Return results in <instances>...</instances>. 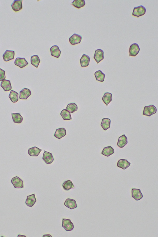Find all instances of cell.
<instances>
[{
  "label": "cell",
  "mask_w": 158,
  "mask_h": 237,
  "mask_svg": "<svg viewBox=\"0 0 158 237\" xmlns=\"http://www.w3.org/2000/svg\"><path fill=\"white\" fill-rule=\"evenodd\" d=\"M157 109L156 107L154 105H150L145 106L144 108L143 115L150 116L156 113Z\"/></svg>",
  "instance_id": "obj_1"
},
{
  "label": "cell",
  "mask_w": 158,
  "mask_h": 237,
  "mask_svg": "<svg viewBox=\"0 0 158 237\" xmlns=\"http://www.w3.org/2000/svg\"><path fill=\"white\" fill-rule=\"evenodd\" d=\"M146 12V9L142 5L134 8L132 15L134 17L138 18L144 15Z\"/></svg>",
  "instance_id": "obj_2"
},
{
  "label": "cell",
  "mask_w": 158,
  "mask_h": 237,
  "mask_svg": "<svg viewBox=\"0 0 158 237\" xmlns=\"http://www.w3.org/2000/svg\"><path fill=\"white\" fill-rule=\"evenodd\" d=\"M11 182L15 188L21 189L24 187L23 181L18 176L13 177Z\"/></svg>",
  "instance_id": "obj_3"
},
{
  "label": "cell",
  "mask_w": 158,
  "mask_h": 237,
  "mask_svg": "<svg viewBox=\"0 0 158 237\" xmlns=\"http://www.w3.org/2000/svg\"><path fill=\"white\" fill-rule=\"evenodd\" d=\"M140 49L139 45L137 43H133L129 48V56L135 57L138 54Z\"/></svg>",
  "instance_id": "obj_4"
},
{
  "label": "cell",
  "mask_w": 158,
  "mask_h": 237,
  "mask_svg": "<svg viewBox=\"0 0 158 237\" xmlns=\"http://www.w3.org/2000/svg\"><path fill=\"white\" fill-rule=\"evenodd\" d=\"M62 227L67 231H71L74 229V225L70 219H62Z\"/></svg>",
  "instance_id": "obj_5"
},
{
  "label": "cell",
  "mask_w": 158,
  "mask_h": 237,
  "mask_svg": "<svg viewBox=\"0 0 158 237\" xmlns=\"http://www.w3.org/2000/svg\"><path fill=\"white\" fill-rule=\"evenodd\" d=\"M81 39L82 37L81 36L74 34L70 37L69 41L71 44L74 45L80 43Z\"/></svg>",
  "instance_id": "obj_6"
},
{
  "label": "cell",
  "mask_w": 158,
  "mask_h": 237,
  "mask_svg": "<svg viewBox=\"0 0 158 237\" xmlns=\"http://www.w3.org/2000/svg\"><path fill=\"white\" fill-rule=\"evenodd\" d=\"M42 159L47 164H51L54 161V158L52 153L44 151Z\"/></svg>",
  "instance_id": "obj_7"
},
{
  "label": "cell",
  "mask_w": 158,
  "mask_h": 237,
  "mask_svg": "<svg viewBox=\"0 0 158 237\" xmlns=\"http://www.w3.org/2000/svg\"><path fill=\"white\" fill-rule=\"evenodd\" d=\"M94 58L97 63H99L104 59V52L100 49L96 50Z\"/></svg>",
  "instance_id": "obj_8"
},
{
  "label": "cell",
  "mask_w": 158,
  "mask_h": 237,
  "mask_svg": "<svg viewBox=\"0 0 158 237\" xmlns=\"http://www.w3.org/2000/svg\"><path fill=\"white\" fill-rule=\"evenodd\" d=\"M15 55L14 51L7 50L5 52L3 55L4 60L7 62L13 60L14 58Z\"/></svg>",
  "instance_id": "obj_9"
},
{
  "label": "cell",
  "mask_w": 158,
  "mask_h": 237,
  "mask_svg": "<svg viewBox=\"0 0 158 237\" xmlns=\"http://www.w3.org/2000/svg\"><path fill=\"white\" fill-rule=\"evenodd\" d=\"M14 63L15 65L21 68H22L26 66L28 64V62L25 58L18 57L15 59Z\"/></svg>",
  "instance_id": "obj_10"
},
{
  "label": "cell",
  "mask_w": 158,
  "mask_h": 237,
  "mask_svg": "<svg viewBox=\"0 0 158 237\" xmlns=\"http://www.w3.org/2000/svg\"><path fill=\"white\" fill-rule=\"evenodd\" d=\"M132 196L137 201H139L143 197V195L140 189L133 188L132 190Z\"/></svg>",
  "instance_id": "obj_11"
},
{
  "label": "cell",
  "mask_w": 158,
  "mask_h": 237,
  "mask_svg": "<svg viewBox=\"0 0 158 237\" xmlns=\"http://www.w3.org/2000/svg\"><path fill=\"white\" fill-rule=\"evenodd\" d=\"M31 95V90L29 89L25 88L20 91V100H27Z\"/></svg>",
  "instance_id": "obj_12"
},
{
  "label": "cell",
  "mask_w": 158,
  "mask_h": 237,
  "mask_svg": "<svg viewBox=\"0 0 158 237\" xmlns=\"http://www.w3.org/2000/svg\"><path fill=\"white\" fill-rule=\"evenodd\" d=\"M23 1H14L11 5L12 9L15 12H17L22 9Z\"/></svg>",
  "instance_id": "obj_13"
},
{
  "label": "cell",
  "mask_w": 158,
  "mask_h": 237,
  "mask_svg": "<svg viewBox=\"0 0 158 237\" xmlns=\"http://www.w3.org/2000/svg\"><path fill=\"white\" fill-rule=\"evenodd\" d=\"M90 58L88 55L83 54L80 59V63L81 67H85L89 65Z\"/></svg>",
  "instance_id": "obj_14"
},
{
  "label": "cell",
  "mask_w": 158,
  "mask_h": 237,
  "mask_svg": "<svg viewBox=\"0 0 158 237\" xmlns=\"http://www.w3.org/2000/svg\"><path fill=\"white\" fill-rule=\"evenodd\" d=\"M67 131L65 128H60L57 129L54 133V136L57 138L60 139L66 135Z\"/></svg>",
  "instance_id": "obj_15"
},
{
  "label": "cell",
  "mask_w": 158,
  "mask_h": 237,
  "mask_svg": "<svg viewBox=\"0 0 158 237\" xmlns=\"http://www.w3.org/2000/svg\"><path fill=\"white\" fill-rule=\"evenodd\" d=\"M50 51L51 56L57 58L59 57L61 53L59 47L56 45L52 46L50 48Z\"/></svg>",
  "instance_id": "obj_16"
},
{
  "label": "cell",
  "mask_w": 158,
  "mask_h": 237,
  "mask_svg": "<svg viewBox=\"0 0 158 237\" xmlns=\"http://www.w3.org/2000/svg\"><path fill=\"white\" fill-rule=\"evenodd\" d=\"M64 205L70 209H73L77 207L75 200L70 198H68L65 201Z\"/></svg>",
  "instance_id": "obj_17"
},
{
  "label": "cell",
  "mask_w": 158,
  "mask_h": 237,
  "mask_svg": "<svg viewBox=\"0 0 158 237\" xmlns=\"http://www.w3.org/2000/svg\"><path fill=\"white\" fill-rule=\"evenodd\" d=\"M131 165L127 160L121 159L119 160L117 163V166L118 168L124 170L127 169Z\"/></svg>",
  "instance_id": "obj_18"
},
{
  "label": "cell",
  "mask_w": 158,
  "mask_h": 237,
  "mask_svg": "<svg viewBox=\"0 0 158 237\" xmlns=\"http://www.w3.org/2000/svg\"><path fill=\"white\" fill-rule=\"evenodd\" d=\"M37 201L35 194L27 196L25 203L29 207L34 206Z\"/></svg>",
  "instance_id": "obj_19"
},
{
  "label": "cell",
  "mask_w": 158,
  "mask_h": 237,
  "mask_svg": "<svg viewBox=\"0 0 158 237\" xmlns=\"http://www.w3.org/2000/svg\"><path fill=\"white\" fill-rule=\"evenodd\" d=\"M128 143V138L124 134L119 137L117 145L119 147L122 148L124 147Z\"/></svg>",
  "instance_id": "obj_20"
},
{
  "label": "cell",
  "mask_w": 158,
  "mask_h": 237,
  "mask_svg": "<svg viewBox=\"0 0 158 237\" xmlns=\"http://www.w3.org/2000/svg\"><path fill=\"white\" fill-rule=\"evenodd\" d=\"M42 151V149L35 147L29 149L28 153L31 157H37Z\"/></svg>",
  "instance_id": "obj_21"
},
{
  "label": "cell",
  "mask_w": 158,
  "mask_h": 237,
  "mask_svg": "<svg viewBox=\"0 0 158 237\" xmlns=\"http://www.w3.org/2000/svg\"><path fill=\"white\" fill-rule=\"evenodd\" d=\"M1 86L5 91H8L12 89L11 84L10 80H4L1 82Z\"/></svg>",
  "instance_id": "obj_22"
},
{
  "label": "cell",
  "mask_w": 158,
  "mask_h": 237,
  "mask_svg": "<svg viewBox=\"0 0 158 237\" xmlns=\"http://www.w3.org/2000/svg\"><path fill=\"white\" fill-rule=\"evenodd\" d=\"M111 121L109 118H103L102 120L101 126L103 130L106 131L110 127Z\"/></svg>",
  "instance_id": "obj_23"
},
{
  "label": "cell",
  "mask_w": 158,
  "mask_h": 237,
  "mask_svg": "<svg viewBox=\"0 0 158 237\" xmlns=\"http://www.w3.org/2000/svg\"><path fill=\"white\" fill-rule=\"evenodd\" d=\"M114 152L115 151H114V149L112 147L110 146L104 148L101 154L102 155L108 157L114 154Z\"/></svg>",
  "instance_id": "obj_24"
},
{
  "label": "cell",
  "mask_w": 158,
  "mask_h": 237,
  "mask_svg": "<svg viewBox=\"0 0 158 237\" xmlns=\"http://www.w3.org/2000/svg\"><path fill=\"white\" fill-rule=\"evenodd\" d=\"M12 117L14 123H20L22 122L23 118L19 113H11Z\"/></svg>",
  "instance_id": "obj_25"
},
{
  "label": "cell",
  "mask_w": 158,
  "mask_h": 237,
  "mask_svg": "<svg viewBox=\"0 0 158 237\" xmlns=\"http://www.w3.org/2000/svg\"><path fill=\"white\" fill-rule=\"evenodd\" d=\"M19 94L16 91L12 90L10 91L9 97L13 103H15L19 100Z\"/></svg>",
  "instance_id": "obj_26"
},
{
  "label": "cell",
  "mask_w": 158,
  "mask_h": 237,
  "mask_svg": "<svg viewBox=\"0 0 158 237\" xmlns=\"http://www.w3.org/2000/svg\"><path fill=\"white\" fill-rule=\"evenodd\" d=\"M102 100L106 106H107L108 104L112 100V94L109 93H105L104 95L103 96Z\"/></svg>",
  "instance_id": "obj_27"
},
{
  "label": "cell",
  "mask_w": 158,
  "mask_h": 237,
  "mask_svg": "<svg viewBox=\"0 0 158 237\" xmlns=\"http://www.w3.org/2000/svg\"><path fill=\"white\" fill-rule=\"evenodd\" d=\"M86 3L84 0H74L71 4L76 8L79 9L85 6Z\"/></svg>",
  "instance_id": "obj_28"
},
{
  "label": "cell",
  "mask_w": 158,
  "mask_h": 237,
  "mask_svg": "<svg viewBox=\"0 0 158 237\" xmlns=\"http://www.w3.org/2000/svg\"><path fill=\"white\" fill-rule=\"evenodd\" d=\"M41 62L39 56L37 55L32 56L31 58V63L33 65L37 68Z\"/></svg>",
  "instance_id": "obj_29"
},
{
  "label": "cell",
  "mask_w": 158,
  "mask_h": 237,
  "mask_svg": "<svg viewBox=\"0 0 158 237\" xmlns=\"http://www.w3.org/2000/svg\"><path fill=\"white\" fill-rule=\"evenodd\" d=\"M105 74L100 70L96 72L95 73L96 79L98 81L101 82H104L105 77Z\"/></svg>",
  "instance_id": "obj_30"
},
{
  "label": "cell",
  "mask_w": 158,
  "mask_h": 237,
  "mask_svg": "<svg viewBox=\"0 0 158 237\" xmlns=\"http://www.w3.org/2000/svg\"><path fill=\"white\" fill-rule=\"evenodd\" d=\"M60 115L64 120L67 121L72 119L70 112L66 109H64L62 111Z\"/></svg>",
  "instance_id": "obj_31"
},
{
  "label": "cell",
  "mask_w": 158,
  "mask_h": 237,
  "mask_svg": "<svg viewBox=\"0 0 158 237\" xmlns=\"http://www.w3.org/2000/svg\"><path fill=\"white\" fill-rule=\"evenodd\" d=\"M63 189L66 191H69L70 189L74 188V186L72 181L70 180L65 181L62 184Z\"/></svg>",
  "instance_id": "obj_32"
},
{
  "label": "cell",
  "mask_w": 158,
  "mask_h": 237,
  "mask_svg": "<svg viewBox=\"0 0 158 237\" xmlns=\"http://www.w3.org/2000/svg\"><path fill=\"white\" fill-rule=\"evenodd\" d=\"M66 109L70 112L73 114L74 112L77 111L78 107L75 103H70L67 105Z\"/></svg>",
  "instance_id": "obj_33"
},
{
  "label": "cell",
  "mask_w": 158,
  "mask_h": 237,
  "mask_svg": "<svg viewBox=\"0 0 158 237\" xmlns=\"http://www.w3.org/2000/svg\"><path fill=\"white\" fill-rule=\"evenodd\" d=\"M6 79L5 72L1 68H0V81H3Z\"/></svg>",
  "instance_id": "obj_34"
},
{
  "label": "cell",
  "mask_w": 158,
  "mask_h": 237,
  "mask_svg": "<svg viewBox=\"0 0 158 237\" xmlns=\"http://www.w3.org/2000/svg\"><path fill=\"white\" fill-rule=\"evenodd\" d=\"M45 236H47V237H48V236H50V237H52V236H51V235H50V234H47V235H45L44 236H43V237H45Z\"/></svg>",
  "instance_id": "obj_35"
}]
</instances>
